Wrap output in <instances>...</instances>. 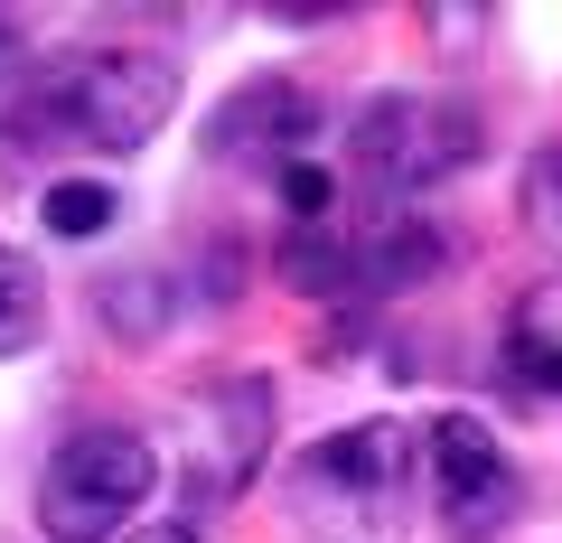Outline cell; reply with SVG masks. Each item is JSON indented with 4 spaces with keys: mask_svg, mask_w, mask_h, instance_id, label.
Here are the masks:
<instances>
[{
    "mask_svg": "<svg viewBox=\"0 0 562 543\" xmlns=\"http://www.w3.org/2000/svg\"><path fill=\"white\" fill-rule=\"evenodd\" d=\"M169 113H179V66L169 57H150V47H76L20 103V132L57 142V150H140Z\"/></svg>",
    "mask_w": 562,
    "mask_h": 543,
    "instance_id": "6da1fadb",
    "label": "cell"
},
{
    "mask_svg": "<svg viewBox=\"0 0 562 543\" xmlns=\"http://www.w3.org/2000/svg\"><path fill=\"white\" fill-rule=\"evenodd\" d=\"M291 506H301V524H328L347 543H394L403 506H413V422L375 412V422L310 441L291 468Z\"/></svg>",
    "mask_w": 562,
    "mask_h": 543,
    "instance_id": "7a4b0ae2",
    "label": "cell"
},
{
    "mask_svg": "<svg viewBox=\"0 0 562 543\" xmlns=\"http://www.w3.org/2000/svg\"><path fill=\"white\" fill-rule=\"evenodd\" d=\"M169 460H179L188 506H235L254 497L262 460H272V375H206L179 394L169 422Z\"/></svg>",
    "mask_w": 562,
    "mask_h": 543,
    "instance_id": "3957f363",
    "label": "cell"
},
{
    "mask_svg": "<svg viewBox=\"0 0 562 543\" xmlns=\"http://www.w3.org/2000/svg\"><path fill=\"white\" fill-rule=\"evenodd\" d=\"M479 150H487V122L460 94H375L347 122V160L384 197H422V188L460 179Z\"/></svg>",
    "mask_w": 562,
    "mask_h": 543,
    "instance_id": "277c9868",
    "label": "cell"
},
{
    "mask_svg": "<svg viewBox=\"0 0 562 543\" xmlns=\"http://www.w3.org/2000/svg\"><path fill=\"white\" fill-rule=\"evenodd\" d=\"M150 487H160V460H150L140 431L85 422V431H66L57 460L38 468V524H47V543H113Z\"/></svg>",
    "mask_w": 562,
    "mask_h": 543,
    "instance_id": "5b68a950",
    "label": "cell"
},
{
    "mask_svg": "<svg viewBox=\"0 0 562 543\" xmlns=\"http://www.w3.org/2000/svg\"><path fill=\"white\" fill-rule=\"evenodd\" d=\"M422 450H431V497H441L450 543H497L525 516V478H516V460L497 450V431L479 412H431Z\"/></svg>",
    "mask_w": 562,
    "mask_h": 543,
    "instance_id": "8992f818",
    "label": "cell"
},
{
    "mask_svg": "<svg viewBox=\"0 0 562 543\" xmlns=\"http://www.w3.org/2000/svg\"><path fill=\"white\" fill-rule=\"evenodd\" d=\"M319 122H328V103L310 94V84L262 76V84H244V94L216 103V122H206V160H235V169H291V160H310Z\"/></svg>",
    "mask_w": 562,
    "mask_h": 543,
    "instance_id": "52a82bcc",
    "label": "cell"
},
{
    "mask_svg": "<svg viewBox=\"0 0 562 543\" xmlns=\"http://www.w3.org/2000/svg\"><path fill=\"white\" fill-rule=\"evenodd\" d=\"M450 262V235L422 216H375L366 235H347V272H357V301H375V291H413L431 282Z\"/></svg>",
    "mask_w": 562,
    "mask_h": 543,
    "instance_id": "ba28073f",
    "label": "cell"
},
{
    "mask_svg": "<svg viewBox=\"0 0 562 543\" xmlns=\"http://www.w3.org/2000/svg\"><path fill=\"white\" fill-rule=\"evenodd\" d=\"M94 319L113 347H150L179 328V282L169 272H113V282H94Z\"/></svg>",
    "mask_w": 562,
    "mask_h": 543,
    "instance_id": "9c48e42d",
    "label": "cell"
},
{
    "mask_svg": "<svg viewBox=\"0 0 562 543\" xmlns=\"http://www.w3.org/2000/svg\"><path fill=\"white\" fill-rule=\"evenodd\" d=\"M506 384H516L525 403L562 394V328L543 319V309H516V328H506Z\"/></svg>",
    "mask_w": 562,
    "mask_h": 543,
    "instance_id": "30bf717a",
    "label": "cell"
},
{
    "mask_svg": "<svg viewBox=\"0 0 562 543\" xmlns=\"http://www.w3.org/2000/svg\"><path fill=\"white\" fill-rule=\"evenodd\" d=\"M38 328H47V282H38V262L0 244V357L38 347Z\"/></svg>",
    "mask_w": 562,
    "mask_h": 543,
    "instance_id": "8fae6325",
    "label": "cell"
},
{
    "mask_svg": "<svg viewBox=\"0 0 562 543\" xmlns=\"http://www.w3.org/2000/svg\"><path fill=\"white\" fill-rule=\"evenodd\" d=\"M516 216H525V235L543 244V253L562 262V132L525 160V179H516Z\"/></svg>",
    "mask_w": 562,
    "mask_h": 543,
    "instance_id": "7c38bea8",
    "label": "cell"
},
{
    "mask_svg": "<svg viewBox=\"0 0 562 543\" xmlns=\"http://www.w3.org/2000/svg\"><path fill=\"white\" fill-rule=\"evenodd\" d=\"M38 216H47V235L85 244V235H103V225H113V188H103V179H57V188L38 197Z\"/></svg>",
    "mask_w": 562,
    "mask_h": 543,
    "instance_id": "4fadbf2b",
    "label": "cell"
},
{
    "mask_svg": "<svg viewBox=\"0 0 562 543\" xmlns=\"http://www.w3.org/2000/svg\"><path fill=\"white\" fill-rule=\"evenodd\" d=\"M281 197H291V216H301V225H319L328 206H338V179L310 169V160H291V169H281Z\"/></svg>",
    "mask_w": 562,
    "mask_h": 543,
    "instance_id": "5bb4252c",
    "label": "cell"
},
{
    "mask_svg": "<svg viewBox=\"0 0 562 543\" xmlns=\"http://www.w3.org/2000/svg\"><path fill=\"white\" fill-rule=\"evenodd\" d=\"M422 20H431V47H460V57L487 38V10H450L441 0V10H422Z\"/></svg>",
    "mask_w": 562,
    "mask_h": 543,
    "instance_id": "9a60e30c",
    "label": "cell"
},
{
    "mask_svg": "<svg viewBox=\"0 0 562 543\" xmlns=\"http://www.w3.org/2000/svg\"><path fill=\"white\" fill-rule=\"evenodd\" d=\"M10 66H20V20L0 10V76H10Z\"/></svg>",
    "mask_w": 562,
    "mask_h": 543,
    "instance_id": "2e32d148",
    "label": "cell"
},
{
    "mask_svg": "<svg viewBox=\"0 0 562 543\" xmlns=\"http://www.w3.org/2000/svg\"><path fill=\"white\" fill-rule=\"evenodd\" d=\"M132 543H198V534H188V524H140Z\"/></svg>",
    "mask_w": 562,
    "mask_h": 543,
    "instance_id": "e0dca14e",
    "label": "cell"
}]
</instances>
